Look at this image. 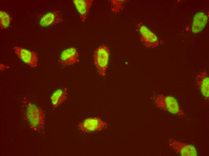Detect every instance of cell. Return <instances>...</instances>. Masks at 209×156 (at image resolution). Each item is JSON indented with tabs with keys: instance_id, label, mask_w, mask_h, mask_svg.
<instances>
[{
	"instance_id": "8",
	"label": "cell",
	"mask_w": 209,
	"mask_h": 156,
	"mask_svg": "<svg viewBox=\"0 0 209 156\" xmlns=\"http://www.w3.org/2000/svg\"><path fill=\"white\" fill-rule=\"evenodd\" d=\"M63 20L60 11L55 10L43 15L40 20L39 23L42 26L46 27L56 24Z\"/></svg>"
},
{
	"instance_id": "12",
	"label": "cell",
	"mask_w": 209,
	"mask_h": 156,
	"mask_svg": "<svg viewBox=\"0 0 209 156\" xmlns=\"http://www.w3.org/2000/svg\"><path fill=\"white\" fill-rule=\"evenodd\" d=\"M12 18L4 11H0V25L1 29H5L9 26Z\"/></svg>"
},
{
	"instance_id": "5",
	"label": "cell",
	"mask_w": 209,
	"mask_h": 156,
	"mask_svg": "<svg viewBox=\"0 0 209 156\" xmlns=\"http://www.w3.org/2000/svg\"><path fill=\"white\" fill-rule=\"evenodd\" d=\"M14 49L18 57L25 63L32 68L37 66L38 55L34 51L17 46H14Z\"/></svg>"
},
{
	"instance_id": "1",
	"label": "cell",
	"mask_w": 209,
	"mask_h": 156,
	"mask_svg": "<svg viewBox=\"0 0 209 156\" xmlns=\"http://www.w3.org/2000/svg\"><path fill=\"white\" fill-rule=\"evenodd\" d=\"M110 55L108 48L104 45L99 46L95 50L93 55L94 63L99 74L102 76L106 75Z\"/></svg>"
},
{
	"instance_id": "2",
	"label": "cell",
	"mask_w": 209,
	"mask_h": 156,
	"mask_svg": "<svg viewBox=\"0 0 209 156\" xmlns=\"http://www.w3.org/2000/svg\"><path fill=\"white\" fill-rule=\"evenodd\" d=\"M155 103L158 107L171 113L179 114L183 112L177 101L172 96L158 95L155 99Z\"/></svg>"
},
{
	"instance_id": "10",
	"label": "cell",
	"mask_w": 209,
	"mask_h": 156,
	"mask_svg": "<svg viewBox=\"0 0 209 156\" xmlns=\"http://www.w3.org/2000/svg\"><path fill=\"white\" fill-rule=\"evenodd\" d=\"M73 2L80 14L82 21L84 22L89 14L93 0H73Z\"/></svg>"
},
{
	"instance_id": "7",
	"label": "cell",
	"mask_w": 209,
	"mask_h": 156,
	"mask_svg": "<svg viewBox=\"0 0 209 156\" xmlns=\"http://www.w3.org/2000/svg\"><path fill=\"white\" fill-rule=\"evenodd\" d=\"M197 86L206 100L209 99V78L205 71L198 73L195 78Z\"/></svg>"
},
{
	"instance_id": "9",
	"label": "cell",
	"mask_w": 209,
	"mask_h": 156,
	"mask_svg": "<svg viewBox=\"0 0 209 156\" xmlns=\"http://www.w3.org/2000/svg\"><path fill=\"white\" fill-rule=\"evenodd\" d=\"M207 16L204 12H198L194 16L192 26L193 33L197 34L201 32L205 27L208 21Z\"/></svg>"
},
{
	"instance_id": "3",
	"label": "cell",
	"mask_w": 209,
	"mask_h": 156,
	"mask_svg": "<svg viewBox=\"0 0 209 156\" xmlns=\"http://www.w3.org/2000/svg\"><path fill=\"white\" fill-rule=\"evenodd\" d=\"M136 31L140 35L141 41L146 47L154 48L159 45V41L157 36L142 23L137 24Z\"/></svg>"
},
{
	"instance_id": "6",
	"label": "cell",
	"mask_w": 209,
	"mask_h": 156,
	"mask_svg": "<svg viewBox=\"0 0 209 156\" xmlns=\"http://www.w3.org/2000/svg\"><path fill=\"white\" fill-rule=\"evenodd\" d=\"M79 55L77 49L72 47L62 51L60 56L59 62L65 66L74 64L79 61Z\"/></svg>"
},
{
	"instance_id": "4",
	"label": "cell",
	"mask_w": 209,
	"mask_h": 156,
	"mask_svg": "<svg viewBox=\"0 0 209 156\" xmlns=\"http://www.w3.org/2000/svg\"><path fill=\"white\" fill-rule=\"evenodd\" d=\"M108 124L98 117L88 118L80 122L78 129L83 132L90 133L102 130L107 128Z\"/></svg>"
},
{
	"instance_id": "11",
	"label": "cell",
	"mask_w": 209,
	"mask_h": 156,
	"mask_svg": "<svg viewBox=\"0 0 209 156\" xmlns=\"http://www.w3.org/2000/svg\"><path fill=\"white\" fill-rule=\"evenodd\" d=\"M67 94V88H66L55 91L50 97L53 106L56 107L62 103L66 99Z\"/></svg>"
},
{
	"instance_id": "13",
	"label": "cell",
	"mask_w": 209,
	"mask_h": 156,
	"mask_svg": "<svg viewBox=\"0 0 209 156\" xmlns=\"http://www.w3.org/2000/svg\"><path fill=\"white\" fill-rule=\"evenodd\" d=\"M182 156H196L197 153L195 148L191 145L184 146L180 150Z\"/></svg>"
}]
</instances>
